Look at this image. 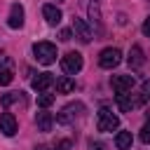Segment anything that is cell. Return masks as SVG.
I'll return each instance as SVG.
<instances>
[{"label":"cell","mask_w":150,"mask_h":150,"mask_svg":"<svg viewBox=\"0 0 150 150\" xmlns=\"http://www.w3.org/2000/svg\"><path fill=\"white\" fill-rule=\"evenodd\" d=\"M33 54H35L38 63H42V66H49V63L56 61V47L52 42H35L33 45Z\"/></svg>","instance_id":"obj_1"},{"label":"cell","mask_w":150,"mask_h":150,"mask_svg":"<svg viewBox=\"0 0 150 150\" xmlns=\"http://www.w3.org/2000/svg\"><path fill=\"white\" fill-rule=\"evenodd\" d=\"M117 127H120V117L110 108H101L96 115V129L98 131H115Z\"/></svg>","instance_id":"obj_2"},{"label":"cell","mask_w":150,"mask_h":150,"mask_svg":"<svg viewBox=\"0 0 150 150\" xmlns=\"http://www.w3.org/2000/svg\"><path fill=\"white\" fill-rule=\"evenodd\" d=\"M120 61H122V52H120L117 47H105V49L98 54V66H101V68H115Z\"/></svg>","instance_id":"obj_3"},{"label":"cell","mask_w":150,"mask_h":150,"mask_svg":"<svg viewBox=\"0 0 150 150\" xmlns=\"http://www.w3.org/2000/svg\"><path fill=\"white\" fill-rule=\"evenodd\" d=\"M61 68H63V73H68V75L80 73V70H82V54H80V52H68V54L61 59Z\"/></svg>","instance_id":"obj_4"},{"label":"cell","mask_w":150,"mask_h":150,"mask_svg":"<svg viewBox=\"0 0 150 150\" xmlns=\"http://www.w3.org/2000/svg\"><path fill=\"white\" fill-rule=\"evenodd\" d=\"M134 75H112V80H110V84H112V89L117 91V94H127V91H131V87H134Z\"/></svg>","instance_id":"obj_5"},{"label":"cell","mask_w":150,"mask_h":150,"mask_svg":"<svg viewBox=\"0 0 150 150\" xmlns=\"http://www.w3.org/2000/svg\"><path fill=\"white\" fill-rule=\"evenodd\" d=\"M80 110H84V105H82V103H70V105H66V108L56 115V122H59V124H70V122L77 117V112H80Z\"/></svg>","instance_id":"obj_6"},{"label":"cell","mask_w":150,"mask_h":150,"mask_svg":"<svg viewBox=\"0 0 150 150\" xmlns=\"http://www.w3.org/2000/svg\"><path fill=\"white\" fill-rule=\"evenodd\" d=\"M73 30H75V35H77L82 42H91V38H94V35H91V28L87 26L84 19H77V16H75V19H73Z\"/></svg>","instance_id":"obj_7"},{"label":"cell","mask_w":150,"mask_h":150,"mask_svg":"<svg viewBox=\"0 0 150 150\" xmlns=\"http://www.w3.org/2000/svg\"><path fill=\"white\" fill-rule=\"evenodd\" d=\"M42 16H45V21H47L49 26H59L61 19H63V14H61V9H59L56 5H45V7H42Z\"/></svg>","instance_id":"obj_8"},{"label":"cell","mask_w":150,"mask_h":150,"mask_svg":"<svg viewBox=\"0 0 150 150\" xmlns=\"http://www.w3.org/2000/svg\"><path fill=\"white\" fill-rule=\"evenodd\" d=\"M54 84V75L52 73H40L38 77H33V82H30V87L40 94V91H47L49 87Z\"/></svg>","instance_id":"obj_9"},{"label":"cell","mask_w":150,"mask_h":150,"mask_svg":"<svg viewBox=\"0 0 150 150\" xmlns=\"http://www.w3.org/2000/svg\"><path fill=\"white\" fill-rule=\"evenodd\" d=\"M16 120H14V115L12 112H2L0 115V131L5 134V136H14L16 134Z\"/></svg>","instance_id":"obj_10"},{"label":"cell","mask_w":150,"mask_h":150,"mask_svg":"<svg viewBox=\"0 0 150 150\" xmlns=\"http://www.w3.org/2000/svg\"><path fill=\"white\" fill-rule=\"evenodd\" d=\"M7 23H9V28H21V26H23V7H21L19 2H16V5H12Z\"/></svg>","instance_id":"obj_11"},{"label":"cell","mask_w":150,"mask_h":150,"mask_svg":"<svg viewBox=\"0 0 150 150\" xmlns=\"http://www.w3.org/2000/svg\"><path fill=\"white\" fill-rule=\"evenodd\" d=\"M127 61H129V66H131V68H141V66L145 63V56H143L141 45H134V47H131V52H129Z\"/></svg>","instance_id":"obj_12"},{"label":"cell","mask_w":150,"mask_h":150,"mask_svg":"<svg viewBox=\"0 0 150 150\" xmlns=\"http://www.w3.org/2000/svg\"><path fill=\"white\" fill-rule=\"evenodd\" d=\"M115 103H117V108H120L122 112H131V110L136 108V101L129 98L127 94H117V96H115Z\"/></svg>","instance_id":"obj_13"},{"label":"cell","mask_w":150,"mask_h":150,"mask_svg":"<svg viewBox=\"0 0 150 150\" xmlns=\"http://www.w3.org/2000/svg\"><path fill=\"white\" fill-rule=\"evenodd\" d=\"M35 124L40 131H52V124H54V117L49 112H38L35 115Z\"/></svg>","instance_id":"obj_14"},{"label":"cell","mask_w":150,"mask_h":150,"mask_svg":"<svg viewBox=\"0 0 150 150\" xmlns=\"http://www.w3.org/2000/svg\"><path fill=\"white\" fill-rule=\"evenodd\" d=\"M131 131H117V136H115V145L120 148V150H129L131 148Z\"/></svg>","instance_id":"obj_15"},{"label":"cell","mask_w":150,"mask_h":150,"mask_svg":"<svg viewBox=\"0 0 150 150\" xmlns=\"http://www.w3.org/2000/svg\"><path fill=\"white\" fill-rule=\"evenodd\" d=\"M73 89H75V82H73L68 75H63V77L56 80V91H59V94H70Z\"/></svg>","instance_id":"obj_16"},{"label":"cell","mask_w":150,"mask_h":150,"mask_svg":"<svg viewBox=\"0 0 150 150\" xmlns=\"http://www.w3.org/2000/svg\"><path fill=\"white\" fill-rule=\"evenodd\" d=\"M12 103H26L23 91H9V94H5V96H2V105H5V108H9Z\"/></svg>","instance_id":"obj_17"},{"label":"cell","mask_w":150,"mask_h":150,"mask_svg":"<svg viewBox=\"0 0 150 150\" xmlns=\"http://www.w3.org/2000/svg\"><path fill=\"white\" fill-rule=\"evenodd\" d=\"M148 98H150V80H145V82H143L141 94H138V98H136V105H143Z\"/></svg>","instance_id":"obj_18"},{"label":"cell","mask_w":150,"mask_h":150,"mask_svg":"<svg viewBox=\"0 0 150 150\" xmlns=\"http://www.w3.org/2000/svg\"><path fill=\"white\" fill-rule=\"evenodd\" d=\"M52 103H54V94H45V91L38 94V105L40 108H49Z\"/></svg>","instance_id":"obj_19"},{"label":"cell","mask_w":150,"mask_h":150,"mask_svg":"<svg viewBox=\"0 0 150 150\" xmlns=\"http://www.w3.org/2000/svg\"><path fill=\"white\" fill-rule=\"evenodd\" d=\"M14 80V70L12 68H0V84L5 87V84H9Z\"/></svg>","instance_id":"obj_20"},{"label":"cell","mask_w":150,"mask_h":150,"mask_svg":"<svg viewBox=\"0 0 150 150\" xmlns=\"http://www.w3.org/2000/svg\"><path fill=\"white\" fill-rule=\"evenodd\" d=\"M141 141H143L145 145L150 143V122H148V124H145V127L141 129Z\"/></svg>","instance_id":"obj_21"},{"label":"cell","mask_w":150,"mask_h":150,"mask_svg":"<svg viewBox=\"0 0 150 150\" xmlns=\"http://www.w3.org/2000/svg\"><path fill=\"white\" fill-rule=\"evenodd\" d=\"M70 148H73V143H70L68 138H66V141H61V143L56 145V150H70Z\"/></svg>","instance_id":"obj_22"},{"label":"cell","mask_w":150,"mask_h":150,"mask_svg":"<svg viewBox=\"0 0 150 150\" xmlns=\"http://www.w3.org/2000/svg\"><path fill=\"white\" fill-rule=\"evenodd\" d=\"M59 38H61L63 42H68V40H70V30H68V28H63V30L59 33Z\"/></svg>","instance_id":"obj_23"},{"label":"cell","mask_w":150,"mask_h":150,"mask_svg":"<svg viewBox=\"0 0 150 150\" xmlns=\"http://www.w3.org/2000/svg\"><path fill=\"white\" fill-rule=\"evenodd\" d=\"M143 33H145V35H150V16L143 21Z\"/></svg>","instance_id":"obj_24"},{"label":"cell","mask_w":150,"mask_h":150,"mask_svg":"<svg viewBox=\"0 0 150 150\" xmlns=\"http://www.w3.org/2000/svg\"><path fill=\"white\" fill-rule=\"evenodd\" d=\"M91 150H103V145H98V143H91Z\"/></svg>","instance_id":"obj_25"},{"label":"cell","mask_w":150,"mask_h":150,"mask_svg":"<svg viewBox=\"0 0 150 150\" xmlns=\"http://www.w3.org/2000/svg\"><path fill=\"white\" fill-rule=\"evenodd\" d=\"M33 150H49V148H47V145H35Z\"/></svg>","instance_id":"obj_26"},{"label":"cell","mask_w":150,"mask_h":150,"mask_svg":"<svg viewBox=\"0 0 150 150\" xmlns=\"http://www.w3.org/2000/svg\"><path fill=\"white\" fill-rule=\"evenodd\" d=\"M56 2H63V0H56Z\"/></svg>","instance_id":"obj_27"}]
</instances>
